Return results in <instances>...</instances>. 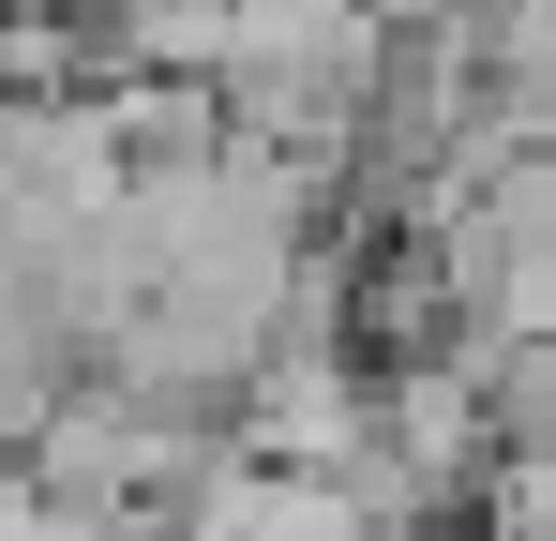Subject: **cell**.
Instances as JSON below:
<instances>
[{
    "label": "cell",
    "mask_w": 556,
    "mask_h": 541,
    "mask_svg": "<svg viewBox=\"0 0 556 541\" xmlns=\"http://www.w3.org/2000/svg\"><path fill=\"white\" fill-rule=\"evenodd\" d=\"M211 451L226 437H195V406L136 391V376H76V391L30 422V496H76L105 527H136L151 496H195V481H211Z\"/></svg>",
    "instance_id": "obj_1"
}]
</instances>
